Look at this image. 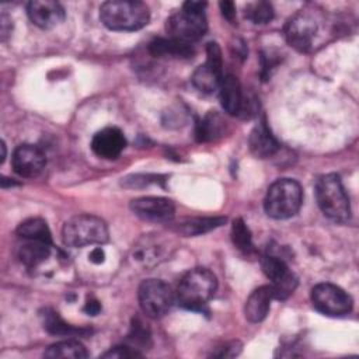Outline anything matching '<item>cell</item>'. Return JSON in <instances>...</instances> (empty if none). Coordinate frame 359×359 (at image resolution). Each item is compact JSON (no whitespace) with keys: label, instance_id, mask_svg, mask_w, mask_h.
<instances>
[{"label":"cell","instance_id":"obj_1","mask_svg":"<svg viewBox=\"0 0 359 359\" xmlns=\"http://www.w3.org/2000/svg\"><path fill=\"white\" fill-rule=\"evenodd\" d=\"M205 8L206 3L185 1L182 8L171 14L165 21L168 38L187 45H192L202 38L208 29Z\"/></svg>","mask_w":359,"mask_h":359},{"label":"cell","instance_id":"obj_2","mask_svg":"<svg viewBox=\"0 0 359 359\" xmlns=\"http://www.w3.org/2000/svg\"><path fill=\"white\" fill-rule=\"evenodd\" d=\"M100 20L112 31H137L147 25L150 11L142 1L111 0L101 4Z\"/></svg>","mask_w":359,"mask_h":359},{"label":"cell","instance_id":"obj_3","mask_svg":"<svg viewBox=\"0 0 359 359\" xmlns=\"http://www.w3.org/2000/svg\"><path fill=\"white\" fill-rule=\"evenodd\" d=\"M217 279L206 268H194L180 280L175 299L178 304L188 310H201L215 294Z\"/></svg>","mask_w":359,"mask_h":359},{"label":"cell","instance_id":"obj_4","mask_svg":"<svg viewBox=\"0 0 359 359\" xmlns=\"http://www.w3.org/2000/svg\"><path fill=\"white\" fill-rule=\"evenodd\" d=\"M316 199L318 208L328 219L338 223H345L349 219V198L337 174H325L317 180Z\"/></svg>","mask_w":359,"mask_h":359},{"label":"cell","instance_id":"obj_5","mask_svg":"<svg viewBox=\"0 0 359 359\" xmlns=\"http://www.w3.org/2000/svg\"><path fill=\"white\" fill-rule=\"evenodd\" d=\"M303 202V191L297 181L290 178L276 180L264 199V209L272 219L283 220L294 216Z\"/></svg>","mask_w":359,"mask_h":359},{"label":"cell","instance_id":"obj_6","mask_svg":"<svg viewBox=\"0 0 359 359\" xmlns=\"http://www.w3.org/2000/svg\"><path fill=\"white\" fill-rule=\"evenodd\" d=\"M107 223L93 215H79L67 220L62 229V240L67 247H86L108 241Z\"/></svg>","mask_w":359,"mask_h":359},{"label":"cell","instance_id":"obj_7","mask_svg":"<svg viewBox=\"0 0 359 359\" xmlns=\"http://www.w3.org/2000/svg\"><path fill=\"white\" fill-rule=\"evenodd\" d=\"M142 311L150 318H160L172 307L175 294L172 289L160 279H146L137 290Z\"/></svg>","mask_w":359,"mask_h":359},{"label":"cell","instance_id":"obj_8","mask_svg":"<svg viewBox=\"0 0 359 359\" xmlns=\"http://www.w3.org/2000/svg\"><path fill=\"white\" fill-rule=\"evenodd\" d=\"M311 303L316 310L327 316H345L353 306L352 297L344 289L327 282L311 289Z\"/></svg>","mask_w":359,"mask_h":359},{"label":"cell","instance_id":"obj_9","mask_svg":"<svg viewBox=\"0 0 359 359\" xmlns=\"http://www.w3.org/2000/svg\"><path fill=\"white\" fill-rule=\"evenodd\" d=\"M261 268L271 280L273 299H287L297 286V278L287 268L285 261L273 254H266L261 258Z\"/></svg>","mask_w":359,"mask_h":359},{"label":"cell","instance_id":"obj_10","mask_svg":"<svg viewBox=\"0 0 359 359\" xmlns=\"http://www.w3.org/2000/svg\"><path fill=\"white\" fill-rule=\"evenodd\" d=\"M171 248V241L163 234H144L133 245L132 258L139 265L154 266L170 255Z\"/></svg>","mask_w":359,"mask_h":359},{"label":"cell","instance_id":"obj_11","mask_svg":"<svg viewBox=\"0 0 359 359\" xmlns=\"http://www.w3.org/2000/svg\"><path fill=\"white\" fill-rule=\"evenodd\" d=\"M317 32L314 17L303 10L294 14L285 25V36L287 43L297 52H309Z\"/></svg>","mask_w":359,"mask_h":359},{"label":"cell","instance_id":"obj_12","mask_svg":"<svg viewBox=\"0 0 359 359\" xmlns=\"http://www.w3.org/2000/svg\"><path fill=\"white\" fill-rule=\"evenodd\" d=\"M132 212L147 222L170 223L175 215L172 201L161 196H142L130 202Z\"/></svg>","mask_w":359,"mask_h":359},{"label":"cell","instance_id":"obj_13","mask_svg":"<svg viewBox=\"0 0 359 359\" xmlns=\"http://www.w3.org/2000/svg\"><path fill=\"white\" fill-rule=\"evenodd\" d=\"M13 170L24 178H34L42 172L46 164L43 151L34 144H20L11 157Z\"/></svg>","mask_w":359,"mask_h":359},{"label":"cell","instance_id":"obj_14","mask_svg":"<svg viewBox=\"0 0 359 359\" xmlns=\"http://www.w3.org/2000/svg\"><path fill=\"white\" fill-rule=\"evenodd\" d=\"M27 14L31 22L42 29L59 25L65 20V8L60 3L52 0H32L27 6Z\"/></svg>","mask_w":359,"mask_h":359},{"label":"cell","instance_id":"obj_15","mask_svg":"<svg viewBox=\"0 0 359 359\" xmlns=\"http://www.w3.org/2000/svg\"><path fill=\"white\" fill-rule=\"evenodd\" d=\"M126 146V139L121 129L108 126L98 130L91 140V150L101 158H116Z\"/></svg>","mask_w":359,"mask_h":359},{"label":"cell","instance_id":"obj_16","mask_svg":"<svg viewBox=\"0 0 359 359\" xmlns=\"http://www.w3.org/2000/svg\"><path fill=\"white\" fill-rule=\"evenodd\" d=\"M248 146L252 156L257 158H268L279 150V143L271 133L265 119H261L248 136Z\"/></svg>","mask_w":359,"mask_h":359},{"label":"cell","instance_id":"obj_17","mask_svg":"<svg viewBox=\"0 0 359 359\" xmlns=\"http://www.w3.org/2000/svg\"><path fill=\"white\" fill-rule=\"evenodd\" d=\"M272 299L273 293L271 285H264L252 290L244 306L245 318L251 323L262 321L269 311Z\"/></svg>","mask_w":359,"mask_h":359},{"label":"cell","instance_id":"obj_18","mask_svg":"<svg viewBox=\"0 0 359 359\" xmlns=\"http://www.w3.org/2000/svg\"><path fill=\"white\" fill-rule=\"evenodd\" d=\"M219 95H220V104L223 109L229 115H240L241 105H243V98L244 93L241 90L240 81L236 76L233 74H226L223 76L220 86H219Z\"/></svg>","mask_w":359,"mask_h":359},{"label":"cell","instance_id":"obj_19","mask_svg":"<svg viewBox=\"0 0 359 359\" xmlns=\"http://www.w3.org/2000/svg\"><path fill=\"white\" fill-rule=\"evenodd\" d=\"M222 79H223V67L205 62L203 65L195 69V72L192 73L191 81L199 91L209 94L219 88Z\"/></svg>","mask_w":359,"mask_h":359},{"label":"cell","instance_id":"obj_20","mask_svg":"<svg viewBox=\"0 0 359 359\" xmlns=\"http://www.w3.org/2000/svg\"><path fill=\"white\" fill-rule=\"evenodd\" d=\"M149 52L154 57H191L194 55L192 45L178 42L171 38H156L149 43Z\"/></svg>","mask_w":359,"mask_h":359},{"label":"cell","instance_id":"obj_21","mask_svg":"<svg viewBox=\"0 0 359 359\" xmlns=\"http://www.w3.org/2000/svg\"><path fill=\"white\" fill-rule=\"evenodd\" d=\"M226 121L224 118L216 112L210 111L208 112L198 123L195 128V136L198 142H212L216 140L217 137L223 136L226 130Z\"/></svg>","mask_w":359,"mask_h":359},{"label":"cell","instance_id":"obj_22","mask_svg":"<svg viewBox=\"0 0 359 359\" xmlns=\"http://www.w3.org/2000/svg\"><path fill=\"white\" fill-rule=\"evenodd\" d=\"M50 247L52 244L24 240L17 248V257L25 266L35 268L50 255Z\"/></svg>","mask_w":359,"mask_h":359},{"label":"cell","instance_id":"obj_23","mask_svg":"<svg viewBox=\"0 0 359 359\" xmlns=\"http://www.w3.org/2000/svg\"><path fill=\"white\" fill-rule=\"evenodd\" d=\"M224 222H226V217H194L175 224L172 230L177 234H181L185 237H194V236L205 234L224 224Z\"/></svg>","mask_w":359,"mask_h":359},{"label":"cell","instance_id":"obj_24","mask_svg":"<svg viewBox=\"0 0 359 359\" xmlns=\"http://www.w3.org/2000/svg\"><path fill=\"white\" fill-rule=\"evenodd\" d=\"M43 328L53 334V335H63V337H77V335H87L90 331L84 328H76L67 324L55 310L45 309L41 314Z\"/></svg>","mask_w":359,"mask_h":359},{"label":"cell","instance_id":"obj_25","mask_svg":"<svg viewBox=\"0 0 359 359\" xmlns=\"http://www.w3.org/2000/svg\"><path fill=\"white\" fill-rule=\"evenodd\" d=\"M17 234L22 240H32V241L52 244V236H50L48 223L41 217H31L20 223V226L17 227Z\"/></svg>","mask_w":359,"mask_h":359},{"label":"cell","instance_id":"obj_26","mask_svg":"<svg viewBox=\"0 0 359 359\" xmlns=\"http://www.w3.org/2000/svg\"><path fill=\"white\" fill-rule=\"evenodd\" d=\"M45 358H50V359H84L88 356L87 349L84 348V345L76 339H66V341H60L56 344H52L45 352H43Z\"/></svg>","mask_w":359,"mask_h":359},{"label":"cell","instance_id":"obj_27","mask_svg":"<svg viewBox=\"0 0 359 359\" xmlns=\"http://www.w3.org/2000/svg\"><path fill=\"white\" fill-rule=\"evenodd\" d=\"M231 240L236 248H238L240 251L250 254L254 251V245H252V237H251V231L247 227V224L244 223L243 219H236L231 224Z\"/></svg>","mask_w":359,"mask_h":359},{"label":"cell","instance_id":"obj_28","mask_svg":"<svg viewBox=\"0 0 359 359\" xmlns=\"http://www.w3.org/2000/svg\"><path fill=\"white\" fill-rule=\"evenodd\" d=\"M244 15L254 24H266L273 18V7L268 1H254L245 6Z\"/></svg>","mask_w":359,"mask_h":359},{"label":"cell","instance_id":"obj_29","mask_svg":"<svg viewBox=\"0 0 359 359\" xmlns=\"http://www.w3.org/2000/svg\"><path fill=\"white\" fill-rule=\"evenodd\" d=\"M128 339L130 342L129 346H132L137 352L139 349H147L146 346L150 345V331L140 318L133 320Z\"/></svg>","mask_w":359,"mask_h":359},{"label":"cell","instance_id":"obj_30","mask_svg":"<svg viewBox=\"0 0 359 359\" xmlns=\"http://www.w3.org/2000/svg\"><path fill=\"white\" fill-rule=\"evenodd\" d=\"M102 358H116V359H129V358H137V356H142L140 352L135 351L132 346H128V345H118V346H114L111 348L109 351L104 352L101 355Z\"/></svg>","mask_w":359,"mask_h":359},{"label":"cell","instance_id":"obj_31","mask_svg":"<svg viewBox=\"0 0 359 359\" xmlns=\"http://www.w3.org/2000/svg\"><path fill=\"white\" fill-rule=\"evenodd\" d=\"M219 7H220V11H222L223 17L229 22L234 24V20H236V6H234V3L233 1H220Z\"/></svg>","mask_w":359,"mask_h":359},{"label":"cell","instance_id":"obj_32","mask_svg":"<svg viewBox=\"0 0 359 359\" xmlns=\"http://www.w3.org/2000/svg\"><path fill=\"white\" fill-rule=\"evenodd\" d=\"M100 310H101V304H100L98 300H95V299H90V300H87L86 304H84V311H86L87 314H90V316L98 314Z\"/></svg>","mask_w":359,"mask_h":359},{"label":"cell","instance_id":"obj_33","mask_svg":"<svg viewBox=\"0 0 359 359\" xmlns=\"http://www.w3.org/2000/svg\"><path fill=\"white\" fill-rule=\"evenodd\" d=\"M88 259L93 262V264H102L104 259H105V252L101 247H95L90 255H88Z\"/></svg>","mask_w":359,"mask_h":359},{"label":"cell","instance_id":"obj_34","mask_svg":"<svg viewBox=\"0 0 359 359\" xmlns=\"http://www.w3.org/2000/svg\"><path fill=\"white\" fill-rule=\"evenodd\" d=\"M4 158H6V144L4 142H1V163L4 161Z\"/></svg>","mask_w":359,"mask_h":359}]
</instances>
